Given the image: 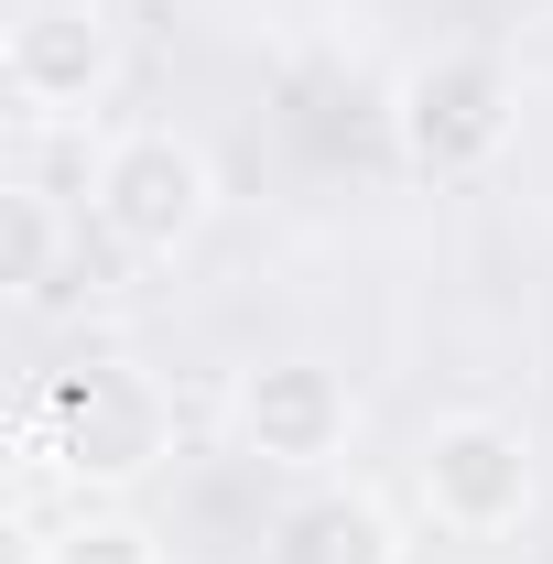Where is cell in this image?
Returning <instances> with one entry per match:
<instances>
[{
  "label": "cell",
  "mask_w": 553,
  "mask_h": 564,
  "mask_svg": "<svg viewBox=\"0 0 553 564\" xmlns=\"http://www.w3.org/2000/svg\"><path fill=\"white\" fill-rule=\"evenodd\" d=\"M22 456L66 467L76 489H141L174 456V402L141 358H76L44 369V391L22 402Z\"/></svg>",
  "instance_id": "6da1fadb"
},
{
  "label": "cell",
  "mask_w": 553,
  "mask_h": 564,
  "mask_svg": "<svg viewBox=\"0 0 553 564\" xmlns=\"http://www.w3.org/2000/svg\"><path fill=\"white\" fill-rule=\"evenodd\" d=\"M521 131V76L499 66L488 44H434L423 66H402L391 87V141L423 185H467L488 174Z\"/></svg>",
  "instance_id": "7a4b0ae2"
},
{
  "label": "cell",
  "mask_w": 553,
  "mask_h": 564,
  "mask_svg": "<svg viewBox=\"0 0 553 564\" xmlns=\"http://www.w3.org/2000/svg\"><path fill=\"white\" fill-rule=\"evenodd\" d=\"M87 217H98V239H109L120 261H185V250L207 239V217H217V174H207V152L185 131L141 120V131H120L98 152Z\"/></svg>",
  "instance_id": "3957f363"
},
{
  "label": "cell",
  "mask_w": 553,
  "mask_h": 564,
  "mask_svg": "<svg viewBox=\"0 0 553 564\" xmlns=\"http://www.w3.org/2000/svg\"><path fill=\"white\" fill-rule=\"evenodd\" d=\"M423 521L434 532H456V543H510L521 521H532V499H543V456H532V434L499 413H445L423 434Z\"/></svg>",
  "instance_id": "277c9868"
},
{
  "label": "cell",
  "mask_w": 553,
  "mask_h": 564,
  "mask_svg": "<svg viewBox=\"0 0 553 564\" xmlns=\"http://www.w3.org/2000/svg\"><path fill=\"white\" fill-rule=\"evenodd\" d=\"M109 76H120V33L98 0H22L11 33H0V87L22 120L44 131H76L109 109Z\"/></svg>",
  "instance_id": "5b68a950"
},
{
  "label": "cell",
  "mask_w": 553,
  "mask_h": 564,
  "mask_svg": "<svg viewBox=\"0 0 553 564\" xmlns=\"http://www.w3.org/2000/svg\"><path fill=\"white\" fill-rule=\"evenodd\" d=\"M358 434V391H347L326 358H261L239 380V445L282 467V478H326Z\"/></svg>",
  "instance_id": "8992f818"
},
{
  "label": "cell",
  "mask_w": 553,
  "mask_h": 564,
  "mask_svg": "<svg viewBox=\"0 0 553 564\" xmlns=\"http://www.w3.org/2000/svg\"><path fill=\"white\" fill-rule=\"evenodd\" d=\"M272 564H402V521L369 489H326V478H315L304 499H282Z\"/></svg>",
  "instance_id": "52a82bcc"
},
{
  "label": "cell",
  "mask_w": 553,
  "mask_h": 564,
  "mask_svg": "<svg viewBox=\"0 0 553 564\" xmlns=\"http://www.w3.org/2000/svg\"><path fill=\"white\" fill-rule=\"evenodd\" d=\"M0 282H11V304H44L55 293V207L33 185L0 196Z\"/></svg>",
  "instance_id": "ba28073f"
},
{
  "label": "cell",
  "mask_w": 553,
  "mask_h": 564,
  "mask_svg": "<svg viewBox=\"0 0 553 564\" xmlns=\"http://www.w3.org/2000/svg\"><path fill=\"white\" fill-rule=\"evenodd\" d=\"M33 564H163V543L141 532L131 510H76V521H66Z\"/></svg>",
  "instance_id": "9c48e42d"
}]
</instances>
